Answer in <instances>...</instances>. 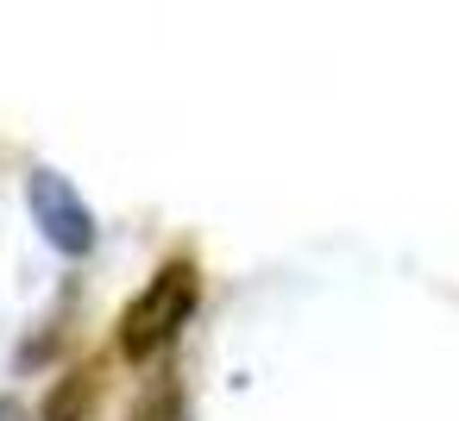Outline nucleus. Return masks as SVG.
Returning a JSON list of instances; mask_svg holds the SVG:
<instances>
[{
  "mask_svg": "<svg viewBox=\"0 0 459 421\" xmlns=\"http://www.w3.org/2000/svg\"><path fill=\"white\" fill-rule=\"evenodd\" d=\"M0 421H26V408H20L13 396H0Z\"/></svg>",
  "mask_w": 459,
  "mask_h": 421,
  "instance_id": "obj_4",
  "label": "nucleus"
},
{
  "mask_svg": "<svg viewBox=\"0 0 459 421\" xmlns=\"http://www.w3.org/2000/svg\"><path fill=\"white\" fill-rule=\"evenodd\" d=\"M95 396H101V365H76V371H64L45 390L39 421H89L95 415Z\"/></svg>",
  "mask_w": 459,
  "mask_h": 421,
  "instance_id": "obj_3",
  "label": "nucleus"
},
{
  "mask_svg": "<svg viewBox=\"0 0 459 421\" xmlns=\"http://www.w3.org/2000/svg\"><path fill=\"white\" fill-rule=\"evenodd\" d=\"M202 308V264L195 258H170L145 277V289L126 302L120 314V358L126 365H152L177 346V333L195 321Z\"/></svg>",
  "mask_w": 459,
  "mask_h": 421,
  "instance_id": "obj_1",
  "label": "nucleus"
},
{
  "mask_svg": "<svg viewBox=\"0 0 459 421\" xmlns=\"http://www.w3.org/2000/svg\"><path fill=\"white\" fill-rule=\"evenodd\" d=\"M26 208H32V220H39L51 252H64V258H89L95 252V214H89V202L76 195V183L64 170L39 164L32 183H26Z\"/></svg>",
  "mask_w": 459,
  "mask_h": 421,
  "instance_id": "obj_2",
  "label": "nucleus"
}]
</instances>
